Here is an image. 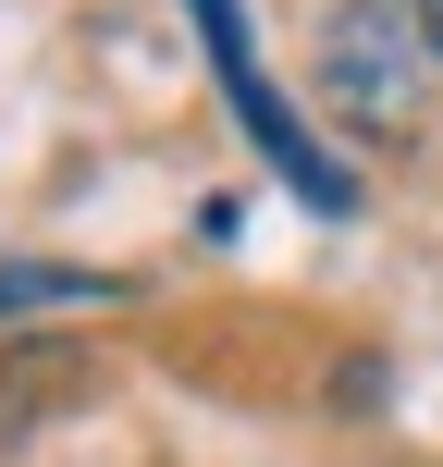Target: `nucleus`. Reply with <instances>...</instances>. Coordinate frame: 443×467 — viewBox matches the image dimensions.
<instances>
[{
  "label": "nucleus",
  "instance_id": "obj_2",
  "mask_svg": "<svg viewBox=\"0 0 443 467\" xmlns=\"http://www.w3.org/2000/svg\"><path fill=\"white\" fill-rule=\"evenodd\" d=\"M321 87L357 136H419V99H431V49H419V13L395 0H345L321 37Z\"/></svg>",
  "mask_w": 443,
  "mask_h": 467
},
{
  "label": "nucleus",
  "instance_id": "obj_3",
  "mask_svg": "<svg viewBox=\"0 0 443 467\" xmlns=\"http://www.w3.org/2000/svg\"><path fill=\"white\" fill-rule=\"evenodd\" d=\"M136 283L99 271V258H37V246H0V332H37V320H74V307H123Z\"/></svg>",
  "mask_w": 443,
  "mask_h": 467
},
{
  "label": "nucleus",
  "instance_id": "obj_4",
  "mask_svg": "<svg viewBox=\"0 0 443 467\" xmlns=\"http://www.w3.org/2000/svg\"><path fill=\"white\" fill-rule=\"evenodd\" d=\"M419 49H431V74H443V0H419Z\"/></svg>",
  "mask_w": 443,
  "mask_h": 467
},
{
  "label": "nucleus",
  "instance_id": "obj_1",
  "mask_svg": "<svg viewBox=\"0 0 443 467\" xmlns=\"http://www.w3.org/2000/svg\"><path fill=\"white\" fill-rule=\"evenodd\" d=\"M185 25H197V49H210V87H222V111L247 123V148L271 161V185L296 197L308 222H357V172L321 148V123L296 111V99L271 87V62H258V25H247V0H185Z\"/></svg>",
  "mask_w": 443,
  "mask_h": 467
}]
</instances>
